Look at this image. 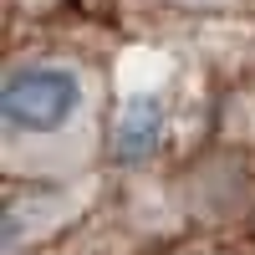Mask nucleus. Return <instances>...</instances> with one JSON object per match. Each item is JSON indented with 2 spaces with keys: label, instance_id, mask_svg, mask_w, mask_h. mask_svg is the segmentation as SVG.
<instances>
[{
  "label": "nucleus",
  "instance_id": "obj_2",
  "mask_svg": "<svg viewBox=\"0 0 255 255\" xmlns=\"http://www.w3.org/2000/svg\"><path fill=\"white\" fill-rule=\"evenodd\" d=\"M163 128H168V113L153 92H133L118 108V128H113V158L118 163H143L158 153L163 143Z\"/></svg>",
  "mask_w": 255,
  "mask_h": 255
},
{
  "label": "nucleus",
  "instance_id": "obj_3",
  "mask_svg": "<svg viewBox=\"0 0 255 255\" xmlns=\"http://www.w3.org/2000/svg\"><path fill=\"white\" fill-rule=\"evenodd\" d=\"M199 5H209V0H199Z\"/></svg>",
  "mask_w": 255,
  "mask_h": 255
},
{
  "label": "nucleus",
  "instance_id": "obj_1",
  "mask_svg": "<svg viewBox=\"0 0 255 255\" xmlns=\"http://www.w3.org/2000/svg\"><path fill=\"white\" fill-rule=\"evenodd\" d=\"M5 143H36V138H67L92 108L87 72L72 61H15L5 72Z\"/></svg>",
  "mask_w": 255,
  "mask_h": 255
}]
</instances>
